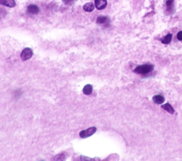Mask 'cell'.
<instances>
[{"label":"cell","instance_id":"1","mask_svg":"<svg viewBox=\"0 0 182 161\" xmlns=\"http://www.w3.org/2000/svg\"><path fill=\"white\" fill-rule=\"evenodd\" d=\"M154 70V65L152 64H144L142 65H139L136 67L134 72L135 73L141 74H147L150 73Z\"/></svg>","mask_w":182,"mask_h":161},{"label":"cell","instance_id":"2","mask_svg":"<svg viewBox=\"0 0 182 161\" xmlns=\"http://www.w3.org/2000/svg\"><path fill=\"white\" fill-rule=\"evenodd\" d=\"M96 130L97 129L95 128V127H91V128L85 129V130L81 131V132H80V136L83 138H88V137L91 136L92 135L96 132Z\"/></svg>","mask_w":182,"mask_h":161},{"label":"cell","instance_id":"3","mask_svg":"<svg viewBox=\"0 0 182 161\" xmlns=\"http://www.w3.org/2000/svg\"><path fill=\"white\" fill-rule=\"evenodd\" d=\"M33 56V51L31 48H26L22 50L21 53V58L22 60H26L30 59Z\"/></svg>","mask_w":182,"mask_h":161},{"label":"cell","instance_id":"4","mask_svg":"<svg viewBox=\"0 0 182 161\" xmlns=\"http://www.w3.org/2000/svg\"><path fill=\"white\" fill-rule=\"evenodd\" d=\"M107 0H95V6L98 10L104 9L107 7Z\"/></svg>","mask_w":182,"mask_h":161},{"label":"cell","instance_id":"5","mask_svg":"<svg viewBox=\"0 0 182 161\" xmlns=\"http://www.w3.org/2000/svg\"><path fill=\"white\" fill-rule=\"evenodd\" d=\"M39 8L37 5H30L27 7V12L30 14H37L39 13Z\"/></svg>","mask_w":182,"mask_h":161},{"label":"cell","instance_id":"6","mask_svg":"<svg viewBox=\"0 0 182 161\" xmlns=\"http://www.w3.org/2000/svg\"><path fill=\"white\" fill-rule=\"evenodd\" d=\"M0 5L12 8L16 6V2L14 0H0Z\"/></svg>","mask_w":182,"mask_h":161},{"label":"cell","instance_id":"7","mask_svg":"<svg viewBox=\"0 0 182 161\" xmlns=\"http://www.w3.org/2000/svg\"><path fill=\"white\" fill-rule=\"evenodd\" d=\"M94 9H95V5L92 2L86 3L85 5H84L83 6V9L85 11H87V12H91V11L94 10Z\"/></svg>","mask_w":182,"mask_h":161},{"label":"cell","instance_id":"8","mask_svg":"<svg viewBox=\"0 0 182 161\" xmlns=\"http://www.w3.org/2000/svg\"><path fill=\"white\" fill-rule=\"evenodd\" d=\"M164 97H163L162 95H155L154 97H153V101L154 103L157 104V105H161V104H162L164 102Z\"/></svg>","mask_w":182,"mask_h":161},{"label":"cell","instance_id":"9","mask_svg":"<svg viewBox=\"0 0 182 161\" xmlns=\"http://www.w3.org/2000/svg\"><path fill=\"white\" fill-rule=\"evenodd\" d=\"M162 109H164L165 111H167V112H169V114L174 113V108L172 107V106L169 103H167L165 104V105H162Z\"/></svg>","mask_w":182,"mask_h":161},{"label":"cell","instance_id":"10","mask_svg":"<svg viewBox=\"0 0 182 161\" xmlns=\"http://www.w3.org/2000/svg\"><path fill=\"white\" fill-rule=\"evenodd\" d=\"M83 92L86 95H91L92 92H93V86H92L91 84H87V85H85V87H83Z\"/></svg>","mask_w":182,"mask_h":161},{"label":"cell","instance_id":"11","mask_svg":"<svg viewBox=\"0 0 182 161\" xmlns=\"http://www.w3.org/2000/svg\"><path fill=\"white\" fill-rule=\"evenodd\" d=\"M97 23H100V24H104V23H107L109 21V19L107 17H105V16H100L97 19Z\"/></svg>","mask_w":182,"mask_h":161},{"label":"cell","instance_id":"12","mask_svg":"<svg viewBox=\"0 0 182 161\" xmlns=\"http://www.w3.org/2000/svg\"><path fill=\"white\" fill-rule=\"evenodd\" d=\"M166 6H167V10L171 11L173 10L174 7V0H167L166 2Z\"/></svg>","mask_w":182,"mask_h":161},{"label":"cell","instance_id":"13","mask_svg":"<svg viewBox=\"0 0 182 161\" xmlns=\"http://www.w3.org/2000/svg\"><path fill=\"white\" fill-rule=\"evenodd\" d=\"M172 38V34L171 33H169V34H167V36L164 37L163 40H162V44H169L170 42H171Z\"/></svg>","mask_w":182,"mask_h":161},{"label":"cell","instance_id":"14","mask_svg":"<svg viewBox=\"0 0 182 161\" xmlns=\"http://www.w3.org/2000/svg\"><path fill=\"white\" fill-rule=\"evenodd\" d=\"M76 1H77V0H63V3L65 4V5H73V4L75 3Z\"/></svg>","mask_w":182,"mask_h":161},{"label":"cell","instance_id":"15","mask_svg":"<svg viewBox=\"0 0 182 161\" xmlns=\"http://www.w3.org/2000/svg\"><path fill=\"white\" fill-rule=\"evenodd\" d=\"M177 38L179 39V41H182V31H179V32L177 33Z\"/></svg>","mask_w":182,"mask_h":161}]
</instances>
